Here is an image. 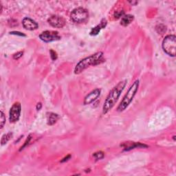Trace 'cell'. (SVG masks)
Returning <instances> with one entry per match:
<instances>
[{
	"mask_svg": "<svg viewBox=\"0 0 176 176\" xmlns=\"http://www.w3.org/2000/svg\"><path fill=\"white\" fill-rule=\"evenodd\" d=\"M127 83V80H121L110 91V94H108L103 104V113L104 114H107V112L110 111L113 108L120 96H121L122 91L125 87Z\"/></svg>",
	"mask_w": 176,
	"mask_h": 176,
	"instance_id": "cell-1",
	"label": "cell"
},
{
	"mask_svg": "<svg viewBox=\"0 0 176 176\" xmlns=\"http://www.w3.org/2000/svg\"><path fill=\"white\" fill-rule=\"evenodd\" d=\"M103 61H104L103 52H96V53L91 54L89 57L80 60L75 67V73L76 75H79L84 70L89 68L90 66L96 65L98 64H100Z\"/></svg>",
	"mask_w": 176,
	"mask_h": 176,
	"instance_id": "cell-2",
	"label": "cell"
},
{
	"mask_svg": "<svg viewBox=\"0 0 176 176\" xmlns=\"http://www.w3.org/2000/svg\"><path fill=\"white\" fill-rule=\"evenodd\" d=\"M139 83H140L139 80H136L133 83L132 85L130 86L127 93L126 94L124 98H123V99L121 102V103H120V105H118V107L117 108L118 111L120 112L123 111L128 107L130 104H131L133 98H134L137 91L138 90Z\"/></svg>",
	"mask_w": 176,
	"mask_h": 176,
	"instance_id": "cell-3",
	"label": "cell"
},
{
	"mask_svg": "<svg viewBox=\"0 0 176 176\" xmlns=\"http://www.w3.org/2000/svg\"><path fill=\"white\" fill-rule=\"evenodd\" d=\"M164 52L168 56L175 57L176 54V37L173 34L165 37L162 44Z\"/></svg>",
	"mask_w": 176,
	"mask_h": 176,
	"instance_id": "cell-4",
	"label": "cell"
},
{
	"mask_svg": "<svg viewBox=\"0 0 176 176\" xmlns=\"http://www.w3.org/2000/svg\"><path fill=\"white\" fill-rule=\"evenodd\" d=\"M70 17H71L74 22L79 23H83L85 22L88 19L89 13L85 8L79 7V8H76L72 10L71 14H70Z\"/></svg>",
	"mask_w": 176,
	"mask_h": 176,
	"instance_id": "cell-5",
	"label": "cell"
},
{
	"mask_svg": "<svg viewBox=\"0 0 176 176\" xmlns=\"http://www.w3.org/2000/svg\"><path fill=\"white\" fill-rule=\"evenodd\" d=\"M39 38L41 41L45 42V43H49V42L60 40L61 37L57 31L46 30L39 34Z\"/></svg>",
	"mask_w": 176,
	"mask_h": 176,
	"instance_id": "cell-6",
	"label": "cell"
},
{
	"mask_svg": "<svg viewBox=\"0 0 176 176\" xmlns=\"http://www.w3.org/2000/svg\"><path fill=\"white\" fill-rule=\"evenodd\" d=\"M22 111V105L20 103L17 102L14 103L12 107L10 108L9 112V121L10 122H15L19 121Z\"/></svg>",
	"mask_w": 176,
	"mask_h": 176,
	"instance_id": "cell-7",
	"label": "cell"
},
{
	"mask_svg": "<svg viewBox=\"0 0 176 176\" xmlns=\"http://www.w3.org/2000/svg\"><path fill=\"white\" fill-rule=\"evenodd\" d=\"M48 22L50 25L52 27L57 28H61L64 27L66 22L63 17L58 15H52L48 19Z\"/></svg>",
	"mask_w": 176,
	"mask_h": 176,
	"instance_id": "cell-8",
	"label": "cell"
},
{
	"mask_svg": "<svg viewBox=\"0 0 176 176\" xmlns=\"http://www.w3.org/2000/svg\"><path fill=\"white\" fill-rule=\"evenodd\" d=\"M101 92V89H95L94 90L91 91L90 94H88L84 99V105H90L94 101H96L97 98L99 97Z\"/></svg>",
	"mask_w": 176,
	"mask_h": 176,
	"instance_id": "cell-9",
	"label": "cell"
},
{
	"mask_svg": "<svg viewBox=\"0 0 176 176\" xmlns=\"http://www.w3.org/2000/svg\"><path fill=\"white\" fill-rule=\"evenodd\" d=\"M23 26L28 30H34L38 28V23L30 17H25L22 21Z\"/></svg>",
	"mask_w": 176,
	"mask_h": 176,
	"instance_id": "cell-10",
	"label": "cell"
},
{
	"mask_svg": "<svg viewBox=\"0 0 176 176\" xmlns=\"http://www.w3.org/2000/svg\"><path fill=\"white\" fill-rule=\"evenodd\" d=\"M121 147H123L124 151H129L131 149H134V148H141V147H148L147 145H144L140 142H124L122 145H121Z\"/></svg>",
	"mask_w": 176,
	"mask_h": 176,
	"instance_id": "cell-11",
	"label": "cell"
},
{
	"mask_svg": "<svg viewBox=\"0 0 176 176\" xmlns=\"http://www.w3.org/2000/svg\"><path fill=\"white\" fill-rule=\"evenodd\" d=\"M107 20L105 19H103L101 20V22L100 23V24H98L96 26H95L94 28H93L90 31V35L91 36H96L98 33H100V31L101 30V29L105 28V27L107 26Z\"/></svg>",
	"mask_w": 176,
	"mask_h": 176,
	"instance_id": "cell-12",
	"label": "cell"
},
{
	"mask_svg": "<svg viewBox=\"0 0 176 176\" xmlns=\"http://www.w3.org/2000/svg\"><path fill=\"white\" fill-rule=\"evenodd\" d=\"M133 19H134V17L132 15H125L122 17L121 21V25L122 26H127L130 23H131Z\"/></svg>",
	"mask_w": 176,
	"mask_h": 176,
	"instance_id": "cell-13",
	"label": "cell"
},
{
	"mask_svg": "<svg viewBox=\"0 0 176 176\" xmlns=\"http://www.w3.org/2000/svg\"><path fill=\"white\" fill-rule=\"evenodd\" d=\"M59 118V116L57 114H56L54 113H52V112L47 113V121H48V124L49 125H53L54 124H55L58 121Z\"/></svg>",
	"mask_w": 176,
	"mask_h": 176,
	"instance_id": "cell-14",
	"label": "cell"
},
{
	"mask_svg": "<svg viewBox=\"0 0 176 176\" xmlns=\"http://www.w3.org/2000/svg\"><path fill=\"white\" fill-rule=\"evenodd\" d=\"M13 136V133H6V134H4L3 136H2V140H1V143H2V145H5V144H6L7 142H8V140L10 139V138H11Z\"/></svg>",
	"mask_w": 176,
	"mask_h": 176,
	"instance_id": "cell-15",
	"label": "cell"
},
{
	"mask_svg": "<svg viewBox=\"0 0 176 176\" xmlns=\"http://www.w3.org/2000/svg\"><path fill=\"white\" fill-rule=\"evenodd\" d=\"M104 156L105 154L103 152H102V151H98V152H96L93 154V156L95 158V159L96 160L103 159L104 158Z\"/></svg>",
	"mask_w": 176,
	"mask_h": 176,
	"instance_id": "cell-16",
	"label": "cell"
},
{
	"mask_svg": "<svg viewBox=\"0 0 176 176\" xmlns=\"http://www.w3.org/2000/svg\"><path fill=\"white\" fill-rule=\"evenodd\" d=\"M50 57H51L52 61H56V60L57 59L58 56H57V52H56L55 51H54L53 50H50Z\"/></svg>",
	"mask_w": 176,
	"mask_h": 176,
	"instance_id": "cell-17",
	"label": "cell"
},
{
	"mask_svg": "<svg viewBox=\"0 0 176 176\" xmlns=\"http://www.w3.org/2000/svg\"><path fill=\"white\" fill-rule=\"evenodd\" d=\"M5 123H6V117H5L4 114H3V112L2 111H1V125H0L1 129H2Z\"/></svg>",
	"mask_w": 176,
	"mask_h": 176,
	"instance_id": "cell-18",
	"label": "cell"
},
{
	"mask_svg": "<svg viewBox=\"0 0 176 176\" xmlns=\"http://www.w3.org/2000/svg\"><path fill=\"white\" fill-rule=\"evenodd\" d=\"M124 13L125 12L123 11V10H120V11H117V12H116L115 14H114V16L115 17L116 19H118L120 18L121 17H123L124 16Z\"/></svg>",
	"mask_w": 176,
	"mask_h": 176,
	"instance_id": "cell-19",
	"label": "cell"
},
{
	"mask_svg": "<svg viewBox=\"0 0 176 176\" xmlns=\"http://www.w3.org/2000/svg\"><path fill=\"white\" fill-rule=\"evenodd\" d=\"M23 54V52H22V51L17 52V53H16V54L13 55V59L15 60H18L19 59H20L21 57H22Z\"/></svg>",
	"mask_w": 176,
	"mask_h": 176,
	"instance_id": "cell-20",
	"label": "cell"
},
{
	"mask_svg": "<svg viewBox=\"0 0 176 176\" xmlns=\"http://www.w3.org/2000/svg\"><path fill=\"white\" fill-rule=\"evenodd\" d=\"M10 34H15V35H19V36H21V37H26V34H24L23 33H20V32H17V31L10 32Z\"/></svg>",
	"mask_w": 176,
	"mask_h": 176,
	"instance_id": "cell-21",
	"label": "cell"
},
{
	"mask_svg": "<svg viewBox=\"0 0 176 176\" xmlns=\"http://www.w3.org/2000/svg\"><path fill=\"white\" fill-rule=\"evenodd\" d=\"M30 140H31V135H30V136H28V138H27L26 141L25 142V144H24V145H23V147H21V149H20V151H21V150H22V149H23L24 147H26V146H27L28 145V144H29V142H30Z\"/></svg>",
	"mask_w": 176,
	"mask_h": 176,
	"instance_id": "cell-22",
	"label": "cell"
},
{
	"mask_svg": "<svg viewBox=\"0 0 176 176\" xmlns=\"http://www.w3.org/2000/svg\"><path fill=\"white\" fill-rule=\"evenodd\" d=\"M70 158H71V155H68V156H67L65 158H63V159L61 161V163H64V162H66V161H68V160H70Z\"/></svg>",
	"mask_w": 176,
	"mask_h": 176,
	"instance_id": "cell-23",
	"label": "cell"
},
{
	"mask_svg": "<svg viewBox=\"0 0 176 176\" xmlns=\"http://www.w3.org/2000/svg\"><path fill=\"white\" fill-rule=\"evenodd\" d=\"M42 107V105L41 103H39L37 105V110L39 111V110H40L41 109Z\"/></svg>",
	"mask_w": 176,
	"mask_h": 176,
	"instance_id": "cell-24",
	"label": "cell"
},
{
	"mask_svg": "<svg viewBox=\"0 0 176 176\" xmlns=\"http://www.w3.org/2000/svg\"><path fill=\"white\" fill-rule=\"evenodd\" d=\"M129 2L130 3H132V4H136V3H138L137 2H131V1H129Z\"/></svg>",
	"mask_w": 176,
	"mask_h": 176,
	"instance_id": "cell-25",
	"label": "cell"
}]
</instances>
